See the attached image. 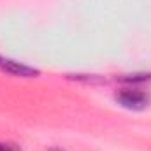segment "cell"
Here are the masks:
<instances>
[{"mask_svg":"<svg viewBox=\"0 0 151 151\" xmlns=\"http://www.w3.org/2000/svg\"><path fill=\"white\" fill-rule=\"evenodd\" d=\"M51 151H62V150H51Z\"/></svg>","mask_w":151,"mask_h":151,"instance_id":"obj_3","label":"cell"},{"mask_svg":"<svg viewBox=\"0 0 151 151\" xmlns=\"http://www.w3.org/2000/svg\"><path fill=\"white\" fill-rule=\"evenodd\" d=\"M116 100L123 106V107H128V109H142L148 106L150 102V97L148 93L141 91V90H134V88H128V90H123L116 95Z\"/></svg>","mask_w":151,"mask_h":151,"instance_id":"obj_1","label":"cell"},{"mask_svg":"<svg viewBox=\"0 0 151 151\" xmlns=\"http://www.w3.org/2000/svg\"><path fill=\"white\" fill-rule=\"evenodd\" d=\"M0 151H18L14 146H11V144H2L0 142Z\"/></svg>","mask_w":151,"mask_h":151,"instance_id":"obj_2","label":"cell"}]
</instances>
